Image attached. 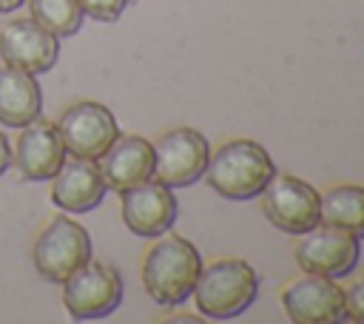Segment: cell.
<instances>
[{
	"mask_svg": "<svg viewBox=\"0 0 364 324\" xmlns=\"http://www.w3.org/2000/svg\"><path fill=\"white\" fill-rule=\"evenodd\" d=\"M11 159L23 179H28V182L51 179L60 171V165L65 162V145L57 131V122L37 117L28 125H23L20 136L14 142Z\"/></svg>",
	"mask_w": 364,
	"mask_h": 324,
	"instance_id": "obj_13",
	"label": "cell"
},
{
	"mask_svg": "<svg viewBox=\"0 0 364 324\" xmlns=\"http://www.w3.org/2000/svg\"><path fill=\"white\" fill-rule=\"evenodd\" d=\"M57 131L63 136L65 153L77 159H100L119 136V125L111 108L94 99H80L68 105L57 119Z\"/></svg>",
	"mask_w": 364,
	"mask_h": 324,
	"instance_id": "obj_8",
	"label": "cell"
},
{
	"mask_svg": "<svg viewBox=\"0 0 364 324\" xmlns=\"http://www.w3.org/2000/svg\"><path fill=\"white\" fill-rule=\"evenodd\" d=\"M63 304L71 318H105L122 304V276L105 261H85L63 281Z\"/></svg>",
	"mask_w": 364,
	"mask_h": 324,
	"instance_id": "obj_6",
	"label": "cell"
},
{
	"mask_svg": "<svg viewBox=\"0 0 364 324\" xmlns=\"http://www.w3.org/2000/svg\"><path fill=\"white\" fill-rule=\"evenodd\" d=\"M321 222L364 239V185H336L324 190Z\"/></svg>",
	"mask_w": 364,
	"mask_h": 324,
	"instance_id": "obj_17",
	"label": "cell"
},
{
	"mask_svg": "<svg viewBox=\"0 0 364 324\" xmlns=\"http://www.w3.org/2000/svg\"><path fill=\"white\" fill-rule=\"evenodd\" d=\"M77 3H80L82 14H88V17H94V20H100V23H114V20H119V14H122L125 6H128V0H77Z\"/></svg>",
	"mask_w": 364,
	"mask_h": 324,
	"instance_id": "obj_19",
	"label": "cell"
},
{
	"mask_svg": "<svg viewBox=\"0 0 364 324\" xmlns=\"http://www.w3.org/2000/svg\"><path fill=\"white\" fill-rule=\"evenodd\" d=\"M273 173H276V165L259 142L230 139V142H222L216 151H210V159L202 176L219 196L233 202H247L264 190Z\"/></svg>",
	"mask_w": 364,
	"mask_h": 324,
	"instance_id": "obj_1",
	"label": "cell"
},
{
	"mask_svg": "<svg viewBox=\"0 0 364 324\" xmlns=\"http://www.w3.org/2000/svg\"><path fill=\"white\" fill-rule=\"evenodd\" d=\"M57 57H60V37L46 31L37 20L17 17L0 28V60L6 65L23 68L37 77L54 68Z\"/></svg>",
	"mask_w": 364,
	"mask_h": 324,
	"instance_id": "obj_12",
	"label": "cell"
},
{
	"mask_svg": "<svg viewBox=\"0 0 364 324\" xmlns=\"http://www.w3.org/2000/svg\"><path fill=\"white\" fill-rule=\"evenodd\" d=\"M293 256L304 273H316V276H327V279H344L355 270V264L361 259V242H358V236H353L341 227L318 222L296 244Z\"/></svg>",
	"mask_w": 364,
	"mask_h": 324,
	"instance_id": "obj_9",
	"label": "cell"
},
{
	"mask_svg": "<svg viewBox=\"0 0 364 324\" xmlns=\"http://www.w3.org/2000/svg\"><path fill=\"white\" fill-rule=\"evenodd\" d=\"M191 296L202 315L216 321L236 318L256 301L259 276L245 259H216L199 270Z\"/></svg>",
	"mask_w": 364,
	"mask_h": 324,
	"instance_id": "obj_3",
	"label": "cell"
},
{
	"mask_svg": "<svg viewBox=\"0 0 364 324\" xmlns=\"http://www.w3.org/2000/svg\"><path fill=\"white\" fill-rule=\"evenodd\" d=\"M210 159V142L196 128H171L154 145V179L168 188H188L202 179Z\"/></svg>",
	"mask_w": 364,
	"mask_h": 324,
	"instance_id": "obj_7",
	"label": "cell"
},
{
	"mask_svg": "<svg viewBox=\"0 0 364 324\" xmlns=\"http://www.w3.org/2000/svg\"><path fill=\"white\" fill-rule=\"evenodd\" d=\"M105 188L122 193L145 179H154V145L145 136H117L97 159Z\"/></svg>",
	"mask_w": 364,
	"mask_h": 324,
	"instance_id": "obj_14",
	"label": "cell"
},
{
	"mask_svg": "<svg viewBox=\"0 0 364 324\" xmlns=\"http://www.w3.org/2000/svg\"><path fill=\"white\" fill-rule=\"evenodd\" d=\"M31 259L43 279L63 284L77 267L91 259V236L80 222L57 216L37 233Z\"/></svg>",
	"mask_w": 364,
	"mask_h": 324,
	"instance_id": "obj_5",
	"label": "cell"
},
{
	"mask_svg": "<svg viewBox=\"0 0 364 324\" xmlns=\"http://www.w3.org/2000/svg\"><path fill=\"white\" fill-rule=\"evenodd\" d=\"M119 202H122L125 227L142 239H159L162 233H168L179 213L173 190L156 179H145V182L122 190Z\"/></svg>",
	"mask_w": 364,
	"mask_h": 324,
	"instance_id": "obj_11",
	"label": "cell"
},
{
	"mask_svg": "<svg viewBox=\"0 0 364 324\" xmlns=\"http://www.w3.org/2000/svg\"><path fill=\"white\" fill-rule=\"evenodd\" d=\"M31 20H37L54 37H71L82 26V9L77 0H28Z\"/></svg>",
	"mask_w": 364,
	"mask_h": 324,
	"instance_id": "obj_18",
	"label": "cell"
},
{
	"mask_svg": "<svg viewBox=\"0 0 364 324\" xmlns=\"http://www.w3.org/2000/svg\"><path fill=\"white\" fill-rule=\"evenodd\" d=\"M199 270V250L182 236H165L154 242L142 259V284L159 307H179L193 293Z\"/></svg>",
	"mask_w": 364,
	"mask_h": 324,
	"instance_id": "obj_2",
	"label": "cell"
},
{
	"mask_svg": "<svg viewBox=\"0 0 364 324\" xmlns=\"http://www.w3.org/2000/svg\"><path fill=\"white\" fill-rule=\"evenodd\" d=\"M26 0H0V11H14L17 6H23Z\"/></svg>",
	"mask_w": 364,
	"mask_h": 324,
	"instance_id": "obj_22",
	"label": "cell"
},
{
	"mask_svg": "<svg viewBox=\"0 0 364 324\" xmlns=\"http://www.w3.org/2000/svg\"><path fill=\"white\" fill-rule=\"evenodd\" d=\"M43 111V91L34 80V74L0 65V122L9 128H23L31 119H37Z\"/></svg>",
	"mask_w": 364,
	"mask_h": 324,
	"instance_id": "obj_16",
	"label": "cell"
},
{
	"mask_svg": "<svg viewBox=\"0 0 364 324\" xmlns=\"http://www.w3.org/2000/svg\"><path fill=\"white\" fill-rule=\"evenodd\" d=\"M344 307H347V318L364 324V276L355 279L347 290H344Z\"/></svg>",
	"mask_w": 364,
	"mask_h": 324,
	"instance_id": "obj_20",
	"label": "cell"
},
{
	"mask_svg": "<svg viewBox=\"0 0 364 324\" xmlns=\"http://www.w3.org/2000/svg\"><path fill=\"white\" fill-rule=\"evenodd\" d=\"M259 196L267 222L290 236H304L321 222V193L299 176L273 173Z\"/></svg>",
	"mask_w": 364,
	"mask_h": 324,
	"instance_id": "obj_4",
	"label": "cell"
},
{
	"mask_svg": "<svg viewBox=\"0 0 364 324\" xmlns=\"http://www.w3.org/2000/svg\"><path fill=\"white\" fill-rule=\"evenodd\" d=\"M9 165H11V148H9V139L0 134V173H6Z\"/></svg>",
	"mask_w": 364,
	"mask_h": 324,
	"instance_id": "obj_21",
	"label": "cell"
},
{
	"mask_svg": "<svg viewBox=\"0 0 364 324\" xmlns=\"http://www.w3.org/2000/svg\"><path fill=\"white\" fill-rule=\"evenodd\" d=\"M282 307L296 324H336L347 318L344 290L336 279L304 273L282 290Z\"/></svg>",
	"mask_w": 364,
	"mask_h": 324,
	"instance_id": "obj_10",
	"label": "cell"
},
{
	"mask_svg": "<svg viewBox=\"0 0 364 324\" xmlns=\"http://www.w3.org/2000/svg\"><path fill=\"white\" fill-rule=\"evenodd\" d=\"M105 179L97 159H71L63 162L51 176V202L68 213H88L105 196Z\"/></svg>",
	"mask_w": 364,
	"mask_h": 324,
	"instance_id": "obj_15",
	"label": "cell"
}]
</instances>
